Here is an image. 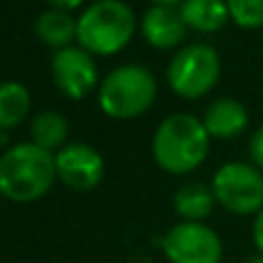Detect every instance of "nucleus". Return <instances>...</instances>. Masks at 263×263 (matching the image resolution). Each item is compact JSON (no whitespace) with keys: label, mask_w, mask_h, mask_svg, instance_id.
<instances>
[{"label":"nucleus","mask_w":263,"mask_h":263,"mask_svg":"<svg viewBox=\"0 0 263 263\" xmlns=\"http://www.w3.org/2000/svg\"><path fill=\"white\" fill-rule=\"evenodd\" d=\"M51 77H53L55 88L69 100H83L88 92L100 88L95 55L74 44L53 53Z\"/></svg>","instance_id":"nucleus-8"},{"label":"nucleus","mask_w":263,"mask_h":263,"mask_svg":"<svg viewBox=\"0 0 263 263\" xmlns=\"http://www.w3.org/2000/svg\"><path fill=\"white\" fill-rule=\"evenodd\" d=\"M252 240H254V247L259 254H263V210L254 217V224H252Z\"/></svg>","instance_id":"nucleus-19"},{"label":"nucleus","mask_w":263,"mask_h":263,"mask_svg":"<svg viewBox=\"0 0 263 263\" xmlns=\"http://www.w3.org/2000/svg\"><path fill=\"white\" fill-rule=\"evenodd\" d=\"M53 9H63V12H72V9L81 7L86 0H46Z\"/></svg>","instance_id":"nucleus-20"},{"label":"nucleus","mask_w":263,"mask_h":263,"mask_svg":"<svg viewBox=\"0 0 263 263\" xmlns=\"http://www.w3.org/2000/svg\"><path fill=\"white\" fill-rule=\"evenodd\" d=\"M106 173V164L100 150L92 145L72 141L55 153V176L65 187L77 192L95 190Z\"/></svg>","instance_id":"nucleus-9"},{"label":"nucleus","mask_w":263,"mask_h":263,"mask_svg":"<svg viewBox=\"0 0 263 263\" xmlns=\"http://www.w3.org/2000/svg\"><path fill=\"white\" fill-rule=\"evenodd\" d=\"M210 153V134L203 120L192 114H171L153 134V157L159 168L173 176L192 173Z\"/></svg>","instance_id":"nucleus-2"},{"label":"nucleus","mask_w":263,"mask_h":263,"mask_svg":"<svg viewBox=\"0 0 263 263\" xmlns=\"http://www.w3.org/2000/svg\"><path fill=\"white\" fill-rule=\"evenodd\" d=\"M187 30L180 16V7L173 5H153L145 9L143 18H141V32H143L145 42L159 51H168L180 46L185 42Z\"/></svg>","instance_id":"nucleus-10"},{"label":"nucleus","mask_w":263,"mask_h":263,"mask_svg":"<svg viewBox=\"0 0 263 263\" xmlns=\"http://www.w3.org/2000/svg\"><path fill=\"white\" fill-rule=\"evenodd\" d=\"M178 7L185 26L196 32H217L231 18L227 0H182Z\"/></svg>","instance_id":"nucleus-13"},{"label":"nucleus","mask_w":263,"mask_h":263,"mask_svg":"<svg viewBox=\"0 0 263 263\" xmlns=\"http://www.w3.org/2000/svg\"><path fill=\"white\" fill-rule=\"evenodd\" d=\"M247 155H250V162L256 168L263 171V125L254 129V134L250 136V143H247Z\"/></svg>","instance_id":"nucleus-18"},{"label":"nucleus","mask_w":263,"mask_h":263,"mask_svg":"<svg viewBox=\"0 0 263 263\" xmlns=\"http://www.w3.org/2000/svg\"><path fill=\"white\" fill-rule=\"evenodd\" d=\"M134 32L136 16L125 0H92L77 18V42L92 55H116Z\"/></svg>","instance_id":"nucleus-3"},{"label":"nucleus","mask_w":263,"mask_h":263,"mask_svg":"<svg viewBox=\"0 0 263 263\" xmlns=\"http://www.w3.org/2000/svg\"><path fill=\"white\" fill-rule=\"evenodd\" d=\"M150 3L153 5H173V7H178L182 0H150Z\"/></svg>","instance_id":"nucleus-21"},{"label":"nucleus","mask_w":263,"mask_h":263,"mask_svg":"<svg viewBox=\"0 0 263 263\" xmlns=\"http://www.w3.org/2000/svg\"><path fill=\"white\" fill-rule=\"evenodd\" d=\"M213 194L227 213L250 217L263 210V171L252 162H227L213 173Z\"/></svg>","instance_id":"nucleus-6"},{"label":"nucleus","mask_w":263,"mask_h":263,"mask_svg":"<svg viewBox=\"0 0 263 263\" xmlns=\"http://www.w3.org/2000/svg\"><path fill=\"white\" fill-rule=\"evenodd\" d=\"M162 252L168 263H222L224 242L205 222H178L164 233Z\"/></svg>","instance_id":"nucleus-7"},{"label":"nucleus","mask_w":263,"mask_h":263,"mask_svg":"<svg viewBox=\"0 0 263 263\" xmlns=\"http://www.w3.org/2000/svg\"><path fill=\"white\" fill-rule=\"evenodd\" d=\"M67 136H69V123L60 111L44 109L32 116L30 139L35 145H40V148L55 155L63 145H67Z\"/></svg>","instance_id":"nucleus-16"},{"label":"nucleus","mask_w":263,"mask_h":263,"mask_svg":"<svg viewBox=\"0 0 263 263\" xmlns=\"http://www.w3.org/2000/svg\"><path fill=\"white\" fill-rule=\"evenodd\" d=\"M203 125L208 129L210 139H236L247 129L250 114L245 104L233 97H217L210 102L203 114Z\"/></svg>","instance_id":"nucleus-11"},{"label":"nucleus","mask_w":263,"mask_h":263,"mask_svg":"<svg viewBox=\"0 0 263 263\" xmlns=\"http://www.w3.org/2000/svg\"><path fill=\"white\" fill-rule=\"evenodd\" d=\"M32 106V95L21 81H0V132L14 129L28 118Z\"/></svg>","instance_id":"nucleus-15"},{"label":"nucleus","mask_w":263,"mask_h":263,"mask_svg":"<svg viewBox=\"0 0 263 263\" xmlns=\"http://www.w3.org/2000/svg\"><path fill=\"white\" fill-rule=\"evenodd\" d=\"M242 263H263V254H259V252H256V254L247 256V259L242 261Z\"/></svg>","instance_id":"nucleus-22"},{"label":"nucleus","mask_w":263,"mask_h":263,"mask_svg":"<svg viewBox=\"0 0 263 263\" xmlns=\"http://www.w3.org/2000/svg\"><path fill=\"white\" fill-rule=\"evenodd\" d=\"M213 187L199 180H190L180 185L173 194V210L180 217V222H205L215 208Z\"/></svg>","instance_id":"nucleus-12"},{"label":"nucleus","mask_w":263,"mask_h":263,"mask_svg":"<svg viewBox=\"0 0 263 263\" xmlns=\"http://www.w3.org/2000/svg\"><path fill=\"white\" fill-rule=\"evenodd\" d=\"M222 58L210 44L194 42L173 53L166 67V83L182 100H199L217 86Z\"/></svg>","instance_id":"nucleus-5"},{"label":"nucleus","mask_w":263,"mask_h":263,"mask_svg":"<svg viewBox=\"0 0 263 263\" xmlns=\"http://www.w3.org/2000/svg\"><path fill=\"white\" fill-rule=\"evenodd\" d=\"M55 180V155L32 141L16 143L0 155V196L12 203L42 199Z\"/></svg>","instance_id":"nucleus-1"},{"label":"nucleus","mask_w":263,"mask_h":263,"mask_svg":"<svg viewBox=\"0 0 263 263\" xmlns=\"http://www.w3.org/2000/svg\"><path fill=\"white\" fill-rule=\"evenodd\" d=\"M229 16L238 28L259 30L263 28V0H227Z\"/></svg>","instance_id":"nucleus-17"},{"label":"nucleus","mask_w":263,"mask_h":263,"mask_svg":"<svg viewBox=\"0 0 263 263\" xmlns=\"http://www.w3.org/2000/svg\"><path fill=\"white\" fill-rule=\"evenodd\" d=\"M35 35L55 51L67 49L77 40V18L63 9H44L35 18Z\"/></svg>","instance_id":"nucleus-14"},{"label":"nucleus","mask_w":263,"mask_h":263,"mask_svg":"<svg viewBox=\"0 0 263 263\" xmlns=\"http://www.w3.org/2000/svg\"><path fill=\"white\" fill-rule=\"evenodd\" d=\"M157 81L145 65H120L111 69L97 88L100 109L111 118H136L153 106Z\"/></svg>","instance_id":"nucleus-4"}]
</instances>
